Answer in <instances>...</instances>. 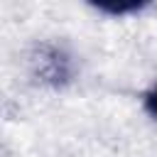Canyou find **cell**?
Wrapping results in <instances>:
<instances>
[{
  "instance_id": "cell-1",
  "label": "cell",
  "mask_w": 157,
  "mask_h": 157,
  "mask_svg": "<svg viewBox=\"0 0 157 157\" xmlns=\"http://www.w3.org/2000/svg\"><path fill=\"white\" fill-rule=\"evenodd\" d=\"M32 64H34V76H39L44 83H52V86H64L71 76L69 59L54 47L39 49L37 56L32 59Z\"/></svg>"
},
{
  "instance_id": "cell-2",
  "label": "cell",
  "mask_w": 157,
  "mask_h": 157,
  "mask_svg": "<svg viewBox=\"0 0 157 157\" xmlns=\"http://www.w3.org/2000/svg\"><path fill=\"white\" fill-rule=\"evenodd\" d=\"M93 7L103 15H110V17H123V15H132V12H140L147 7V2H137V0H130V2H115V0H98L93 2Z\"/></svg>"
},
{
  "instance_id": "cell-3",
  "label": "cell",
  "mask_w": 157,
  "mask_h": 157,
  "mask_svg": "<svg viewBox=\"0 0 157 157\" xmlns=\"http://www.w3.org/2000/svg\"><path fill=\"white\" fill-rule=\"evenodd\" d=\"M142 108H145V113L157 123V83L145 91V96H142Z\"/></svg>"
}]
</instances>
